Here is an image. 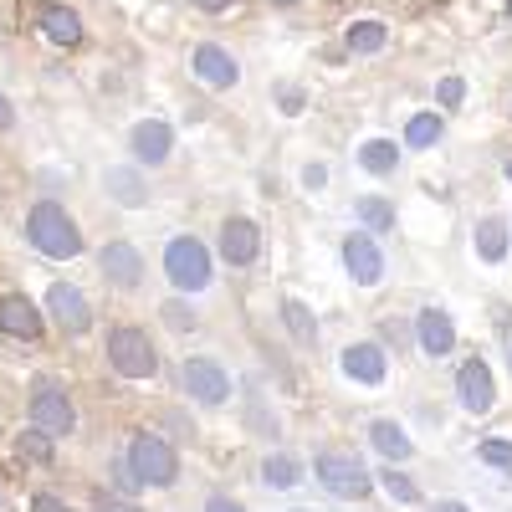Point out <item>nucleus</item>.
<instances>
[{
	"mask_svg": "<svg viewBox=\"0 0 512 512\" xmlns=\"http://www.w3.org/2000/svg\"><path fill=\"white\" fill-rule=\"evenodd\" d=\"M26 236H31V246H36L41 256H57V262H62V256H77V251H82V231H77V221L67 216L57 200L31 205Z\"/></svg>",
	"mask_w": 512,
	"mask_h": 512,
	"instance_id": "f257e3e1",
	"label": "nucleus"
},
{
	"mask_svg": "<svg viewBox=\"0 0 512 512\" xmlns=\"http://www.w3.org/2000/svg\"><path fill=\"white\" fill-rule=\"evenodd\" d=\"M108 359L123 379H154L159 374V354L144 338V328H113L108 333Z\"/></svg>",
	"mask_w": 512,
	"mask_h": 512,
	"instance_id": "f03ea898",
	"label": "nucleus"
},
{
	"mask_svg": "<svg viewBox=\"0 0 512 512\" xmlns=\"http://www.w3.org/2000/svg\"><path fill=\"white\" fill-rule=\"evenodd\" d=\"M164 277L175 282L180 292H200L210 282V256L195 236H175L164 246Z\"/></svg>",
	"mask_w": 512,
	"mask_h": 512,
	"instance_id": "7ed1b4c3",
	"label": "nucleus"
},
{
	"mask_svg": "<svg viewBox=\"0 0 512 512\" xmlns=\"http://www.w3.org/2000/svg\"><path fill=\"white\" fill-rule=\"evenodd\" d=\"M123 461L134 466V477L149 482V487H169V482H175V472H180L175 451H169L159 436H134V441H128V456H123Z\"/></svg>",
	"mask_w": 512,
	"mask_h": 512,
	"instance_id": "20e7f679",
	"label": "nucleus"
},
{
	"mask_svg": "<svg viewBox=\"0 0 512 512\" xmlns=\"http://www.w3.org/2000/svg\"><path fill=\"white\" fill-rule=\"evenodd\" d=\"M31 420H36V431H47L57 441V436H67L72 425H77V410H72V400L57 390L52 379H41L36 390H31Z\"/></svg>",
	"mask_w": 512,
	"mask_h": 512,
	"instance_id": "39448f33",
	"label": "nucleus"
},
{
	"mask_svg": "<svg viewBox=\"0 0 512 512\" xmlns=\"http://www.w3.org/2000/svg\"><path fill=\"white\" fill-rule=\"evenodd\" d=\"M313 466H318V482H323L333 497H364V492H369L364 461H354V456H344V451H323Z\"/></svg>",
	"mask_w": 512,
	"mask_h": 512,
	"instance_id": "423d86ee",
	"label": "nucleus"
},
{
	"mask_svg": "<svg viewBox=\"0 0 512 512\" xmlns=\"http://www.w3.org/2000/svg\"><path fill=\"white\" fill-rule=\"evenodd\" d=\"M180 384H185L200 405H226V395H231V374H226L221 364H210V359H190V364L180 369Z\"/></svg>",
	"mask_w": 512,
	"mask_h": 512,
	"instance_id": "0eeeda50",
	"label": "nucleus"
},
{
	"mask_svg": "<svg viewBox=\"0 0 512 512\" xmlns=\"http://www.w3.org/2000/svg\"><path fill=\"white\" fill-rule=\"evenodd\" d=\"M47 308H52V318H57V328H62V333H88V328H93V308H88V297H82L72 282H52Z\"/></svg>",
	"mask_w": 512,
	"mask_h": 512,
	"instance_id": "6e6552de",
	"label": "nucleus"
},
{
	"mask_svg": "<svg viewBox=\"0 0 512 512\" xmlns=\"http://www.w3.org/2000/svg\"><path fill=\"white\" fill-rule=\"evenodd\" d=\"M128 149H134V159L139 164H164L169 159V149H175V128L169 123H159V118H144L134 134H128Z\"/></svg>",
	"mask_w": 512,
	"mask_h": 512,
	"instance_id": "1a4fd4ad",
	"label": "nucleus"
},
{
	"mask_svg": "<svg viewBox=\"0 0 512 512\" xmlns=\"http://www.w3.org/2000/svg\"><path fill=\"white\" fill-rule=\"evenodd\" d=\"M256 251H262V231H256V221L236 216V221L221 226V256H226L231 267H251Z\"/></svg>",
	"mask_w": 512,
	"mask_h": 512,
	"instance_id": "9d476101",
	"label": "nucleus"
},
{
	"mask_svg": "<svg viewBox=\"0 0 512 512\" xmlns=\"http://www.w3.org/2000/svg\"><path fill=\"white\" fill-rule=\"evenodd\" d=\"M195 77L200 82H210V88H236V77H241V67H236V57L226 52V47H216V41H205V47H195Z\"/></svg>",
	"mask_w": 512,
	"mask_h": 512,
	"instance_id": "9b49d317",
	"label": "nucleus"
},
{
	"mask_svg": "<svg viewBox=\"0 0 512 512\" xmlns=\"http://www.w3.org/2000/svg\"><path fill=\"white\" fill-rule=\"evenodd\" d=\"M415 338H420V349L431 354V359H446L456 349V328L446 318V308H420L415 318Z\"/></svg>",
	"mask_w": 512,
	"mask_h": 512,
	"instance_id": "f8f14e48",
	"label": "nucleus"
},
{
	"mask_svg": "<svg viewBox=\"0 0 512 512\" xmlns=\"http://www.w3.org/2000/svg\"><path fill=\"white\" fill-rule=\"evenodd\" d=\"M344 267H349V277H354V282L374 287V282L384 277V256H379V246L359 231V236H349V241H344Z\"/></svg>",
	"mask_w": 512,
	"mask_h": 512,
	"instance_id": "ddd939ff",
	"label": "nucleus"
},
{
	"mask_svg": "<svg viewBox=\"0 0 512 512\" xmlns=\"http://www.w3.org/2000/svg\"><path fill=\"white\" fill-rule=\"evenodd\" d=\"M103 277H108L113 287H139V282H144V256L128 246V241L103 246Z\"/></svg>",
	"mask_w": 512,
	"mask_h": 512,
	"instance_id": "4468645a",
	"label": "nucleus"
},
{
	"mask_svg": "<svg viewBox=\"0 0 512 512\" xmlns=\"http://www.w3.org/2000/svg\"><path fill=\"white\" fill-rule=\"evenodd\" d=\"M456 390H461V405L472 410V415L492 410V374H487V364H482V359L461 364V374H456Z\"/></svg>",
	"mask_w": 512,
	"mask_h": 512,
	"instance_id": "2eb2a0df",
	"label": "nucleus"
},
{
	"mask_svg": "<svg viewBox=\"0 0 512 512\" xmlns=\"http://www.w3.org/2000/svg\"><path fill=\"white\" fill-rule=\"evenodd\" d=\"M0 333H11V338H41V313L31 297H6L0 303Z\"/></svg>",
	"mask_w": 512,
	"mask_h": 512,
	"instance_id": "dca6fc26",
	"label": "nucleus"
},
{
	"mask_svg": "<svg viewBox=\"0 0 512 512\" xmlns=\"http://www.w3.org/2000/svg\"><path fill=\"white\" fill-rule=\"evenodd\" d=\"M344 374L349 379H359V384H379L384 379V349L379 344H354V349H344Z\"/></svg>",
	"mask_w": 512,
	"mask_h": 512,
	"instance_id": "f3484780",
	"label": "nucleus"
},
{
	"mask_svg": "<svg viewBox=\"0 0 512 512\" xmlns=\"http://www.w3.org/2000/svg\"><path fill=\"white\" fill-rule=\"evenodd\" d=\"M41 31H47L57 47H77V41H82L77 11H62V6H47V11H41Z\"/></svg>",
	"mask_w": 512,
	"mask_h": 512,
	"instance_id": "a211bd4d",
	"label": "nucleus"
},
{
	"mask_svg": "<svg viewBox=\"0 0 512 512\" xmlns=\"http://www.w3.org/2000/svg\"><path fill=\"white\" fill-rule=\"evenodd\" d=\"M369 441H374L379 456H390V461H405V456H410V436L400 431L395 420H374V425H369Z\"/></svg>",
	"mask_w": 512,
	"mask_h": 512,
	"instance_id": "6ab92c4d",
	"label": "nucleus"
},
{
	"mask_svg": "<svg viewBox=\"0 0 512 512\" xmlns=\"http://www.w3.org/2000/svg\"><path fill=\"white\" fill-rule=\"evenodd\" d=\"M282 323H287V333L297 338V344H318V318L303 308V303H297V297H287V303H282Z\"/></svg>",
	"mask_w": 512,
	"mask_h": 512,
	"instance_id": "aec40b11",
	"label": "nucleus"
},
{
	"mask_svg": "<svg viewBox=\"0 0 512 512\" xmlns=\"http://www.w3.org/2000/svg\"><path fill=\"white\" fill-rule=\"evenodd\" d=\"M359 164L369 169V175H395V164H400V144H390V139H369V144L359 149Z\"/></svg>",
	"mask_w": 512,
	"mask_h": 512,
	"instance_id": "412c9836",
	"label": "nucleus"
},
{
	"mask_svg": "<svg viewBox=\"0 0 512 512\" xmlns=\"http://www.w3.org/2000/svg\"><path fill=\"white\" fill-rule=\"evenodd\" d=\"M384 41H390V26H384V21H359V26H349L344 47L349 52H379Z\"/></svg>",
	"mask_w": 512,
	"mask_h": 512,
	"instance_id": "4be33fe9",
	"label": "nucleus"
},
{
	"mask_svg": "<svg viewBox=\"0 0 512 512\" xmlns=\"http://www.w3.org/2000/svg\"><path fill=\"white\" fill-rule=\"evenodd\" d=\"M477 256L482 262H502L507 256V221H482L477 226Z\"/></svg>",
	"mask_w": 512,
	"mask_h": 512,
	"instance_id": "5701e85b",
	"label": "nucleus"
},
{
	"mask_svg": "<svg viewBox=\"0 0 512 512\" xmlns=\"http://www.w3.org/2000/svg\"><path fill=\"white\" fill-rule=\"evenodd\" d=\"M441 139V118L436 113H415L410 123H405V144H415V149H431Z\"/></svg>",
	"mask_w": 512,
	"mask_h": 512,
	"instance_id": "b1692460",
	"label": "nucleus"
},
{
	"mask_svg": "<svg viewBox=\"0 0 512 512\" xmlns=\"http://www.w3.org/2000/svg\"><path fill=\"white\" fill-rule=\"evenodd\" d=\"M108 195H113L118 205H144V190L134 185V175H128V169H108Z\"/></svg>",
	"mask_w": 512,
	"mask_h": 512,
	"instance_id": "393cba45",
	"label": "nucleus"
},
{
	"mask_svg": "<svg viewBox=\"0 0 512 512\" xmlns=\"http://www.w3.org/2000/svg\"><path fill=\"white\" fill-rule=\"evenodd\" d=\"M354 210H359V221H364V226H374V231H390V226H395L390 200H374V195H369V200H359Z\"/></svg>",
	"mask_w": 512,
	"mask_h": 512,
	"instance_id": "a878e982",
	"label": "nucleus"
},
{
	"mask_svg": "<svg viewBox=\"0 0 512 512\" xmlns=\"http://www.w3.org/2000/svg\"><path fill=\"white\" fill-rule=\"evenodd\" d=\"M262 482H267V487H297V461H292V456H267Z\"/></svg>",
	"mask_w": 512,
	"mask_h": 512,
	"instance_id": "bb28decb",
	"label": "nucleus"
},
{
	"mask_svg": "<svg viewBox=\"0 0 512 512\" xmlns=\"http://www.w3.org/2000/svg\"><path fill=\"white\" fill-rule=\"evenodd\" d=\"M16 451H21L26 461H52V436H47V431H21Z\"/></svg>",
	"mask_w": 512,
	"mask_h": 512,
	"instance_id": "cd10ccee",
	"label": "nucleus"
},
{
	"mask_svg": "<svg viewBox=\"0 0 512 512\" xmlns=\"http://www.w3.org/2000/svg\"><path fill=\"white\" fill-rule=\"evenodd\" d=\"M379 487L390 492L395 502H415V497H420V487H415L410 477H400V472H379Z\"/></svg>",
	"mask_w": 512,
	"mask_h": 512,
	"instance_id": "c85d7f7f",
	"label": "nucleus"
},
{
	"mask_svg": "<svg viewBox=\"0 0 512 512\" xmlns=\"http://www.w3.org/2000/svg\"><path fill=\"white\" fill-rule=\"evenodd\" d=\"M482 461H487V466H502V472H512V441H482Z\"/></svg>",
	"mask_w": 512,
	"mask_h": 512,
	"instance_id": "c756f323",
	"label": "nucleus"
},
{
	"mask_svg": "<svg viewBox=\"0 0 512 512\" xmlns=\"http://www.w3.org/2000/svg\"><path fill=\"white\" fill-rule=\"evenodd\" d=\"M436 98H441L446 108H461V98H466V82H461V77H441V88H436Z\"/></svg>",
	"mask_w": 512,
	"mask_h": 512,
	"instance_id": "7c9ffc66",
	"label": "nucleus"
},
{
	"mask_svg": "<svg viewBox=\"0 0 512 512\" xmlns=\"http://www.w3.org/2000/svg\"><path fill=\"white\" fill-rule=\"evenodd\" d=\"M164 323L175 328V333H185V328H195V313L185 303H164Z\"/></svg>",
	"mask_w": 512,
	"mask_h": 512,
	"instance_id": "2f4dec72",
	"label": "nucleus"
},
{
	"mask_svg": "<svg viewBox=\"0 0 512 512\" xmlns=\"http://www.w3.org/2000/svg\"><path fill=\"white\" fill-rule=\"evenodd\" d=\"M31 512H72L62 497H52V492H36V502H31Z\"/></svg>",
	"mask_w": 512,
	"mask_h": 512,
	"instance_id": "473e14b6",
	"label": "nucleus"
},
{
	"mask_svg": "<svg viewBox=\"0 0 512 512\" xmlns=\"http://www.w3.org/2000/svg\"><path fill=\"white\" fill-rule=\"evenodd\" d=\"M113 482H118L123 492H134V487H139V477H134V466H128V461H118V466H113Z\"/></svg>",
	"mask_w": 512,
	"mask_h": 512,
	"instance_id": "72a5a7b5",
	"label": "nucleus"
},
{
	"mask_svg": "<svg viewBox=\"0 0 512 512\" xmlns=\"http://www.w3.org/2000/svg\"><path fill=\"white\" fill-rule=\"evenodd\" d=\"M282 113H303V93L297 88H282Z\"/></svg>",
	"mask_w": 512,
	"mask_h": 512,
	"instance_id": "f704fd0d",
	"label": "nucleus"
},
{
	"mask_svg": "<svg viewBox=\"0 0 512 512\" xmlns=\"http://www.w3.org/2000/svg\"><path fill=\"white\" fill-rule=\"evenodd\" d=\"M98 512H139V507H128V502H118V497H103V492H98Z\"/></svg>",
	"mask_w": 512,
	"mask_h": 512,
	"instance_id": "c9c22d12",
	"label": "nucleus"
},
{
	"mask_svg": "<svg viewBox=\"0 0 512 512\" xmlns=\"http://www.w3.org/2000/svg\"><path fill=\"white\" fill-rule=\"evenodd\" d=\"M303 180H308V190H323V180H328V169H323V164H308V175H303Z\"/></svg>",
	"mask_w": 512,
	"mask_h": 512,
	"instance_id": "e433bc0d",
	"label": "nucleus"
},
{
	"mask_svg": "<svg viewBox=\"0 0 512 512\" xmlns=\"http://www.w3.org/2000/svg\"><path fill=\"white\" fill-rule=\"evenodd\" d=\"M11 123H16V108H11L6 93H0V128H11Z\"/></svg>",
	"mask_w": 512,
	"mask_h": 512,
	"instance_id": "4c0bfd02",
	"label": "nucleus"
},
{
	"mask_svg": "<svg viewBox=\"0 0 512 512\" xmlns=\"http://www.w3.org/2000/svg\"><path fill=\"white\" fill-rule=\"evenodd\" d=\"M205 512H241V507H236V502H226V497H210V502H205Z\"/></svg>",
	"mask_w": 512,
	"mask_h": 512,
	"instance_id": "58836bf2",
	"label": "nucleus"
},
{
	"mask_svg": "<svg viewBox=\"0 0 512 512\" xmlns=\"http://www.w3.org/2000/svg\"><path fill=\"white\" fill-rule=\"evenodd\" d=\"M200 11H226V6H236V0H195Z\"/></svg>",
	"mask_w": 512,
	"mask_h": 512,
	"instance_id": "ea45409f",
	"label": "nucleus"
},
{
	"mask_svg": "<svg viewBox=\"0 0 512 512\" xmlns=\"http://www.w3.org/2000/svg\"><path fill=\"white\" fill-rule=\"evenodd\" d=\"M431 512H466V502H456V497H446V502H436Z\"/></svg>",
	"mask_w": 512,
	"mask_h": 512,
	"instance_id": "a19ab883",
	"label": "nucleus"
},
{
	"mask_svg": "<svg viewBox=\"0 0 512 512\" xmlns=\"http://www.w3.org/2000/svg\"><path fill=\"white\" fill-rule=\"evenodd\" d=\"M272 6H292V0H272Z\"/></svg>",
	"mask_w": 512,
	"mask_h": 512,
	"instance_id": "79ce46f5",
	"label": "nucleus"
},
{
	"mask_svg": "<svg viewBox=\"0 0 512 512\" xmlns=\"http://www.w3.org/2000/svg\"><path fill=\"white\" fill-rule=\"evenodd\" d=\"M507 180H512V159H507Z\"/></svg>",
	"mask_w": 512,
	"mask_h": 512,
	"instance_id": "37998d69",
	"label": "nucleus"
},
{
	"mask_svg": "<svg viewBox=\"0 0 512 512\" xmlns=\"http://www.w3.org/2000/svg\"><path fill=\"white\" fill-rule=\"evenodd\" d=\"M507 16H512V0H507Z\"/></svg>",
	"mask_w": 512,
	"mask_h": 512,
	"instance_id": "c03bdc74",
	"label": "nucleus"
},
{
	"mask_svg": "<svg viewBox=\"0 0 512 512\" xmlns=\"http://www.w3.org/2000/svg\"><path fill=\"white\" fill-rule=\"evenodd\" d=\"M507 359H512V349H507Z\"/></svg>",
	"mask_w": 512,
	"mask_h": 512,
	"instance_id": "a18cd8bd",
	"label": "nucleus"
}]
</instances>
